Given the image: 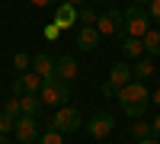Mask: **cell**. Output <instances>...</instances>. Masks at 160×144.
Instances as JSON below:
<instances>
[{"mask_svg": "<svg viewBox=\"0 0 160 144\" xmlns=\"http://www.w3.org/2000/svg\"><path fill=\"white\" fill-rule=\"evenodd\" d=\"M148 102H151V93H148V87H144V80H131L128 87L118 90V106H122V112L128 119H141L144 109H148Z\"/></svg>", "mask_w": 160, "mask_h": 144, "instance_id": "cell-1", "label": "cell"}, {"mask_svg": "<svg viewBox=\"0 0 160 144\" xmlns=\"http://www.w3.org/2000/svg\"><path fill=\"white\" fill-rule=\"evenodd\" d=\"M151 13H148V7H138V3H131L128 10H125V35H135V38H144L151 32Z\"/></svg>", "mask_w": 160, "mask_h": 144, "instance_id": "cell-2", "label": "cell"}, {"mask_svg": "<svg viewBox=\"0 0 160 144\" xmlns=\"http://www.w3.org/2000/svg\"><path fill=\"white\" fill-rule=\"evenodd\" d=\"M38 96H42L45 106H68V99H71V83H64L58 80V77H51V80H42V90H38Z\"/></svg>", "mask_w": 160, "mask_h": 144, "instance_id": "cell-3", "label": "cell"}, {"mask_svg": "<svg viewBox=\"0 0 160 144\" xmlns=\"http://www.w3.org/2000/svg\"><path fill=\"white\" fill-rule=\"evenodd\" d=\"M131 80H135V74H131V64H128V61L112 64V67H109V80L102 83V96H106V99H109V96H118V90L128 87Z\"/></svg>", "mask_w": 160, "mask_h": 144, "instance_id": "cell-4", "label": "cell"}, {"mask_svg": "<svg viewBox=\"0 0 160 144\" xmlns=\"http://www.w3.org/2000/svg\"><path fill=\"white\" fill-rule=\"evenodd\" d=\"M51 128L61 135H68V132H77V128H83V115H80L74 106H58L55 115H51Z\"/></svg>", "mask_w": 160, "mask_h": 144, "instance_id": "cell-5", "label": "cell"}, {"mask_svg": "<svg viewBox=\"0 0 160 144\" xmlns=\"http://www.w3.org/2000/svg\"><path fill=\"white\" fill-rule=\"evenodd\" d=\"M96 29H99V35H122L125 38V13L122 10H115V7H109L106 13H99L96 16Z\"/></svg>", "mask_w": 160, "mask_h": 144, "instance_id": "cell-6", "label": "cell"}, {"mask_svg": "<svg viewBox=\"0 0 160 144\" xmlns=\"http://www.w3.org/2000/svg\"><path fill=\"white\" fill-rule=\"evenodd\" d=\"M83 128H87L90 138H109L112 128H115V119L109 112H96V115H90V119L83 122Z\"/></svg>", "mask_w": 160, "mask_h": 144, "instance_id": "cell-7", "label": "cell"}, {"mask_svg": "<svg viewBox=\"0 0 160 144\" xmlns=\"http://www.w3.org/2000/svg\"><path fill=\"white\" fill-rule=\"evenodd\" d=\"M13 135H16V141L19 144H32V141H38V122H35V115H19L16 119V128H13Z\"/></svg>", "mask_w": 160, "mask_h": 144, "instance_id": "cell-8", "label": "cell"}, {"mask_svg": "<svg viewBox=\"0 0 160 144\" xmlns=\"http://www.w3.org/2000/svg\"><path fill=\"white\" fill-rule=\"evenodd\" d=\"M42 90V77L35 71H26L13 80V96H29V93H38Z\"/></svg>", "mask_w": 160, "mask_h": 144, "instance_id": "cell-9", "label": "cell"}, {"mask_svg": "<svg viewBox=\"0 0 160 144\" xmlns=\"http://www.w3.org/2000/svg\"><path fill=\"white\" fill-rule=\"evenodd\" d=\"M99 29L96 26H80L77 29V35H74V45L80 48V51H96V45H99Z\"/></svg>", "mask_w": 160, "mask_h": 144, "instance_id": "cell-10", "label": "cell"}, {"mask_svg": "<svg viewBox=\"0 0 160 144\" xmlns=\"http://www.w3.org/2000/svg\"><path fill=\"white\" fill-rule=\"evenodd\" d=\"M55 26H58V29H71V26H77V7H74V3H64V0H58Z\"/></svg>", "mask_w": 160, "mask_h": 144, "instance_id": "cell-11", "label": "cell"}, {"mask_svg": "<svg viewBox=\"0 0 160 144\" xmlns=\"http://www.w3.org/2000/svg\"><path fill=\"white\" fill-rule=\"evenodd\" d=\"M55 77L64 80V83H71L74 77H77V58H74V55H61V58L55 61Z\"/></svg>", "mask_w": 160, "mask_h": 144, "instance_id": "cell-12", "label": "cell"}, {"mask_svg": "<svg viewBox=\"0 0 160 144\" xmlns=\"http://www.w3.org/2000/svg\"><path fill=\"white\" fill-rule=\"evenodd\" d=\"M55 61L58 58H51L48 51H38V55L32 58V71L42 77V80H51V77H55Z\"/></svg>", "mask_w": 160, "mask_h": 144, "instance_id": "cell-13", "label": "cell"}, {"mask_svg": "<svg viewBox=\"0 0 160 144\" xmlns=\"http://www.w3.org/2000/svg\"><path fill=\"white\" fill-rule=\"evenodd\" d=\"M122 55H125L128 61H131V58L138 61V58L144 55V42H141V38H135V35H125V38H122Z\"/></svg>", "mask_w": 160, "mask_h": 144, "instance_id": "cell-14", "label": "cell"}, {"mask_svg": "<svg viewBox=\"0 0 160 144\" xmlns=\"http://www.w3.org/2000/svg\"><path fill=\"white\" fill-rule=\"evenodd\" d=\"M19 106H22V115H38L45 102H42L38 93H29V96H19Z\"/></svg>", "mask_w": 160, "mask_h": 144, "instance_id": "cell-15", "label": "cell"}, {"mask_svg": "<svg viewBox=\"0 0 160 144\" xmlns=\"http://www.w3.org/2000/svg\"><path fill=\"white\" fill-rule=\"evenodd\" d=\"M141 42H144V55L148 58H160V29H151Z\"/></svg>", "mask_w": 160, "mask_h": 144, "instance_id": "cell-16", "label": "cell"}, {"mask_svg": "<svg viewBox=\"0 0 160 144\" xmlns=\"http://www.w3.org/2000/svg\"><path fill=\"white\" fill-rule=\"evenodd\" d=\"M131 74H135V80H148V77L154 74V58H138L135 67H131Z\"/></svg>", "mask_w": 160, "mask_h": 144, "instance_id": "cell-17", "label": "cell"}, {"mask_svg": "<svg viewBox=\"0 0 160 144\" xmlns=\"http://www.w3.org/2000/svg\"><path fill=\"white\" fill-rule=\"evenodd\" d=\"M128 132H131V138H135V141H144V138H154V135H151V122H144V119H131Z\"/></svg>", "mask_w": 160, "mask_h": 144, "instance_id": "cell-18", "label": "cell"}, {"mask_svg": "<svg viewBox=\"0 0 160 144\" xmlns=\"http://www.w3.org/2000/svg\"><path fill=\"white\" fill-rule=\"evenodd\" d=\"M96 16H99V13L96 10H93V7H77V22H83V26H93V22H96Z\"/></svg>", "mask_w": 160, "mask_h": 144, "instance_id": "cell-19", "label": "cell"}, {"mask_svg": "<svg viewBox=\"0 0 160 144\" xmlns=\"http://www.w3.org/2000/svg\"><path fill=\"white\" fill-rule=\"evenodd\" d=\"M13 67H16L19 74H26V71H32V58L26 55V51H19V55H13Z\"/></svg>", "mask_w": 160, "mask_h": 144, "instance_id": "cell-20", "label": "cell"}, {"mask_svg": "<svg viewBox=\"0 0 160 144\" xmlns=\"http://www.w3.org/2000/svg\"><path fill=\"white\" fill-rule=\"evenodd\" d=\"M35 144H64V138H61V132L48 128V132H42V135H38V141H35Z\"/></svg>", "mask_w": 160, "mask_h": 144, "instance_id": "cell-21", "label": "cell"}, {"mask_svg": "<svg viewBox=\"0 0 160 144\" xmlns=\"http://www.w3.org/2000/svg\"><path fill=\"white\" fill-rule=\"evenodd\" d=\"M3 112H7V115H13V119H19V115H22V106H19V96L7 99V102H3Z\"/></svg>", "mask_w": 160, "mask_h": 144, "instance_id": "cell-22", "label": "cell"}, {"mask_svg": "<svg viewBox=\"0 0 160 144\" xmlns=\"http://www.w3.org/2000/svg\"><path fill=\"white\" fill-rule=\"evenodd\" d=\"M13 128H16V119L7 115V112H0V135H10Z\"/></svg>", "mask_w": 160, "mask_h": 144, "instance_id": "cell-23", "label": "cell"}, {"mask_svg": "<svg viewBox=\"0 0 160 144\" xmlns=\"http://www.w3.org/2000/svg\"><path fill=\"white\" fill-rule=\"evenodd\" d=\"M148 13H151L154 22H160V0H151V3H148Z\"/></svg>", "mask_w": 160, "mask_h": 144, "instance_id": "cell-24", "label": "cell"}, {"mask_svg": "<svg viewBox=\"0 0 160 144\" xmlns=\"http://www.w3.org/2000/svg\"><path fill=\"white\" fill-rule=\"evenodd\" d=\"M58 32H61V29H58L55 22H51V26H45V38H58Z\"/></svg>", "mask_w": 160, "mask_h": 144, "instance_id": "cell-25", "label": "cell"}, {"mask_svg": "<svg viewBox=\"0 0 160 144\" xmlns=\"http://www.w3.org/2000/svg\"><path fill=\"white\" fill-rule=\"evenodd\" d=\"M151 135H154V138H157V141H160V115H157V119H154V122H151Z\"/></svg>", "mask_w": 160, "mask_h": 144, "instance_id": "cell-26", "label": "cell"}, {"mask_svg": "<svg viewBox=\"0 0 160 144\" xmlns=\"http://www.w3.org/2000/svg\"><path fill=\"white\" fill-rule=\"evenodd\" d=\"M32 7H51V3H58V0H29Z\"/></svg>", "mask_w": 160, "mask_h": 144, "instance_id": "cell-27", "label": "cell"}, {"mask_svg": "<svg viewBox=\"0 0 160 144\" xmlns=\"http://www.w3.org/2000/svg\"><path fill=\"white\" fill-rule=\"evenodd\" d=\"M135 144H160L157 138H144V141H135Z\"/></svg>", "mask_w": 160, "mask_h": 144, "instance_id": "cell-28", "label": "cell"}, {"mask_svg": "<svg viewBox=\"0 0 160 144\" xmlns=\"http://www.w3.org/2000/svg\"><path fill=\"white\" fill-rule=\"evenodd\" d=\"M151 102H157V106H160V90H154V96H151Z\"/></svg>", "mask_w": 160, "mask_h": 144, "instance_id": "cell-29", "label": "cell"}, {"mask_svg": "<svg viewBox=\"0 0 160 144\" xmlns=\"http://www.w3.org/2000/svg\"><path fill=\"white\" fill-rule=\"evenodd\" d=\"M131 3H138V7H148V3H151V0H131Z\"/></svg>", "mask_w": 160, "mask_h": 144, "instance_id": "cell-30", "label": "cell"}, {"mask_svg": "<svg viewBox=\"0 0 160 144\" xmlns=\"http://www.w3.org/2000/svg\"><path fill=\"white\" fill-rule=\"evenodd\" d=\"M64 3H74V7H83V0H64Z\"/></svg>", "mask_w": 160, "mask_h": 144, "instance_id": "cell-31", "label": "cell"}, {"mask_svg": "<svg viewBox=\"0 0 160 144\" xmlns=\"http://www.w3.org/2000/svg\"><path fill=\"white\" fill-rule=\"evenodd\" d=\"M0 144H10V138H7V135H0Z\"/></svg>", "mask_w": 160, "mask_h": 144, "instance_id": "cell-32", "label": "cell"}, {"mask_svg": "<svg viewBox=\"0 0 160 144\" xmlns=\"http://www.w3.org/2000/svg\"><path fill=\"white\" fill-rule=\"evenodd\" d=\"M99 3H109V7H112V3H115V0H99Z\"/></svg>", "mask_w": 160, "mask_h": 144, "instance_id": "cell-33", "label": "cell"}]
</instances>
